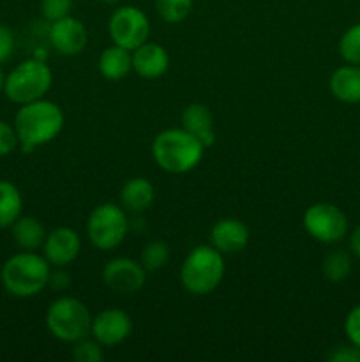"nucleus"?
Instances as JSON below:
<instances>
[{"instance_id": "obj_34", "label": "nucleus", "mask_w": 360, "mask_h": 362, "mask_svg": "<svg viewBox=\"0 0 360 362\" xmlns=\"http://www.w3.org/2000/svg\"><path fill=\"white\" fill-rule=\"evenodd\" d=\"M4 85H6V73H4L2 66H0V92L4 90Z\"/></svg>"}, {"instance_id": "obj_7", "label": "nucleus", "mask_w": 360, "mask_h": 362, "mask_svg": "<svg viewBox=\"0 0 360 362\" xmlns=\"http://www.w3.org/2000/svg\"><path fill=\"white\" fill-rule=\"evenodd\" d=\"M129 232L126 209L116 204H101L87 219V235L92 246L101 251L119 247Z\"/></svg>"}, {"instance_id": "obj_33", "label": "nucleus", "mask_w": 360, "mask_h": 362, "mask_svg": "<svg viewBox=\"0 0 360 362\" xmlns=\"http://www.w3.org/2000/svg\"><path fill=\"white\" fill-rule=\"evenodd\" d=\"M349 251H352L353 257L360 260V225L355 226L349 233Z\"/></svg>"}, {"instance_id": "obj_24", "label": "nucleus", "mask_w": 360, "mask_h": 362, "mask_svg": "<svg viewBox=\"0 0 360 362\" xmlns=\"http://www.w3.org/2000/svg\"><path fill=\"white\" fill-rule=\"evenodd\" d=\"M140 262L147 272L161 271V269L169 262L168 244L162 243V240H150V243L145 244L143 250H141Z\"/></svg>"}, {"instance_id": "obj_29", "label": "nucleus", "mask_w": 360, "mask_h": 362, "mask_svg": "<svg viewBox=\"0 0 360 362\" xmlns=\"http://www.w3.org/2000/svg\"><path fill=\"white\" fill-rule=\"evenodd\" d=\"M344 334L352 345L360 349V304L349 310L344 320Z\"/></svg>"}, {"instance_id": "obj_12", "label": "nucleus", "mask_w": 360, "mask_h": 362, "mask_svg": "<svg viewBox=\"0 0 360 362\" xmlns=\"http://www.w3.org/2000/svg\"><path fill=\"white\" fill-rule=\"evenodd\" d=\"M49 45L55 52L66 57H76L87 48L88 32L78 18L66 16L49 23L48 28Z\"/></svg>"}, {"instance_id": "obj_23", "label": "nucleus", "mask_w": 360, "mask_h": 362, "mask_svg": "<svg viewBox=\"0 0 360 362\" xmlns=\"http://www.w3.org/2000/svg\"><path fill=\"white\" fill-rule=\"evenodd\" d=\"M194 0H155V11L166 23H182L191 14Z\"/></svg>"}, {"instance_id": "obj_16", "label": "nucleus", "mask_w": 360, "mask_h": 362, "mask_svg": "<svg viewBox=\"0 0 360 362\" xmlns=\"http://www.w3.org/2000/svg\"><path fill=\"white\" fill-rule=\"evenodd\" d=\"M182 127L193 134L205 148L212 147L215 141L214 115L203 103H191L182 112Z\"/></svg>"}, {"instance_id": "obj_21", "label": "nucleus", "mask_w": 360, "mask_h": 362, "mask_svg": "<svg viewBox=\"0 0 360 362\" xmlns=\"http://www.w3.org/2000/svg\"><path fill=\"white\" fill-rule=\"evenodd\" d=\"M23 214V197L9 180H0V228H11Z\"/></svg>"}, {"instance_id": "obj_26", "label": "nucleus", "mask_w": 360, "mask_h": 362, "mask_svg": "<svg viewBox=\"0 0 360 362\" xmlns=\"http://www.w3.org/2000/svg\"><path fill=\"white\" fill-rule=\"evenodd\" d=\"M73 359L76 362H101L104 359L102 345L94 338L85 336L73 343Z\"/></svg>"}, {"instance_id": "obj_25", "label": "nucleus", "mask_w": 360, "mask_h": 362, "mask_svg": "<svg viewBox=\"0 0 360 362\" xmlns=\"http://www.w3.org/2000/svg\"><path fill=\"white\" fill-rule=\"evenodd\" d=\"M339 55L346 64L360 66V23L346 28L339 39Z\"/></svg>"}, {"instance_id": "obj_3", "label": "nucleus", "mask_w": 360, "mask_h": 362, "mask_svg": "<svg viewBox=\"0 0 360 362\" xmlns=\"http://www.w3.org/2000/svg\"><path fill=\"white\" fill-rule=\"evenodd\" d=\"M205 154V147L184 127L161 131L152 141V158L164 172L180 175L196 168Z\"/></svg>"}, {"instance_id": "obj_15", "label": "nucleus", "mask_w": 360, "mask_h": 362, "mask_svg": "<svg viewBox=\"0 0 360 362\" xmlns=\"http://www.w3.org/2000/svg\"><path fill=\"white\" fill-rule=\"evenodd\" d=\"M133 71L143 80H157L169 69V55L164 46L145 41L131 52Z\"/></svg>"}, {"instance_id": "obj_28", "label": "nucleus", "mask_w": 360, "mask_h": 362, "mask_svg": "<svg viewBox=\"0 0 360 362\" xmlns=\"http://www.w3.org/2000/svg\"><path fill=\"white\" fill-rule=\"evenodd\" d=\"M18 147H20V140H18L14 124H9L0 119V158L13 154Z\"/></svg>"}, {"instance_id": "obj_9", "label": "nucleus", "mask_w": 360, "mask_h": 362, "mask_svg": "<svg viewBox=\"0 0 360 362\" xmlns=\"http://www.w3.org/2000/svg\"><path fill=\"white\" fill-rule=\"evenodd\" d=\"M108 32L113 45L133 52L145 41H148L150 21L143 9L126 4V6L116 7L112 13L108 20Z\"/></svg>"}, {"instance_id": "obj_2", "label": "nucleus", "mask_w": 360, "mask_h": 362, "mask_svg": "<svg viewBox=\"0 0 360 362\" xmlns=\"http://www.w3.org/2000/svg\"><path fill=\"white\" fill-rule=\"evenodd\" d=\"M52 265L37 251H20L4 262L0 283L9 296L28 299L48 286Z\"/></svg>"}, {"instance_id": "obj_30", "label": "nucleus", "mask_w": 360, "mask_h": 362, "mask_svg": "<svg viewBox=\"0 0 360 362\" xmlns=\"http://www.w3.org/2000/svg\"><path fill=\"white\" fill-rule=\"evenodd\" d=\"M14 45H16V41H14L13 30L6 25H0V64L11 59L14 52Z\"/></svg>"}, {"instance_id": "obj_5", "label": "nucleus", "mask_w": 360, "mask_h": 362, "mask_svg": "<svg viewBox=\"0 0 360 362\" xmlns=\"http://www.w3.org/2000/svg\"><path fill=\"white\" fill-rule=\"evenodd\" d=\"M53 85V73L44 60L28 59L18 64L9 74H6L4 94L14 105L42 99Z\"/></svg>"}, {"instance_id": "obj_17", "label": "nucleus", "mask_w": 360, "mask_h": 362, "mask_svg": "<svg viewBox=\"0 0 360 362\" xmlns=\"http://www.w3.org/2000/svg\"><path fill=\"white\" fill-rule=\"evenodd\" d=\"M328 90L337 101L346 105H359L360 103V66L346 64L337 67L330 74Z\"/></svg>"}, {"instance_id": "obj_32", "label": "nucleus", "mask_w": 360, "mask_h": 362, "mask_svg": "<svg viewBox=\"0 0 360 362\" xmlns=\"http://www.w3.org/2000/svg\"><path fill=\"white\" fill-rule=\"evenodd\" d=\"M69 285H71L69 272L64 271V267H52L48 286H52L53 290H66Z\"/></svg>"}, {"instance_id": "obj_1", "label": "nucleus", "mask_w": 360, "mask_h": 362, "mask_svg": "<svg viewBox=\"0 0 360 362\" xmlns=\"http://www.w3.org/2000/svg\"><path fill=\"white\" fill-rule=\"evenodd\" d=\"M66 115L56 103L48 99L20 105L14 115V129L23 152H34L37 147L55 140L64 129Z\"/></svg>"}, {"instance_id": "obj_22", "label": "nucleus", "mask_w": 360, "mask_h": 362, "mask_svg": "<svg viewBox=\"0 0 360 362\" xmlns=\"http://www.w3.org/2000/svg\"><path fill=\"white\" fill-rule=\"evenodd\" d=\"M353 262L349 253L342 250H334L323 258L321 264V272L325 279L330 283H342L349 274H352Z\"/></svg>"}, {"instance_id": "obj_31", "label": "nucleus", "mask_w": 360, "mask_h": 362, "mask_svg": "<svg viewBox=\"0 0 360 362\" xmlns=\"http://www.w3.org/2000/svg\"><path fill=\"white\" fill-rule=\"evenodd\" d=\"M332 362H360V349L349 343L348 346H339L328 356Z\"/></svg>"}, {"instance_id": "obj_20", "label": "nucleus", "mask_w": 360, "mask_h": 362, "mask_svg": "<svg viewBox=\"0 0 360 362\" xmlns=\"http://www.w3.org/2000/svg\"><path fill=\"white\" fill-rule=\"evenodd\" d=\"M13 239L21 251H37L41 250L46 240V230L42 223L34 216L21 214L11 226Z\"/></svg>"}, {"instance_id": "obj_11", "label": "nucleus", "mask_w": 360, "mask_h": 362, "mask_svg": "<svg viewBox=\"0 0 360 362\" xmlns=\"http://www.w3.org/2000/svg\"><path fill=\"white\" fill-rule=\"evenodd\" d=\"M133 332V320L119 308H108L92 317L90 336L102 346H116Z\"/></svg>"}, {"instance_id": "obj_4", "label": "nucleus", "mask_w": 360, "mask_h": 362, "mask_svg": "<svg viewBox=\"0 0 360 362\" xmlns=\"http://www.w3.org/2000/svg\"><path fill=\"white\" fill-rule=\"evenodd\" d=\"M224 271V255L219 253L212 244H201L191 250L184 260L180 283L191 296H208L222 283Z\"/></svg>"}, {"instance_id": "obj_27", "label": "nucleus", "mask_w": 360, "mask_h": 362, "mask_svg": "<svg viewBox=\"0 0 360 362\" xmlns=\"http://www.w3.org/2000/svg\"><path fill=\"white\" fill-rule=\"evenodd\" d=\"M74 0H41V14L46 21L53 23L56 20L69 16Z\"/></svg>"}, {"instance_id": "obj_35", "label": "nucleus", "mask_w": 360, "mask_h": 362, "mask_svg": "<svg viewBox=\"0 0 360 362\" xmlns=\"http://www.w3.org/2000/svg\"><path fill=\"white\" fill-rule=\"evenodd\" d=\"M97 2L104 4V6H115V4H119L120 0H97Z\"/></svg>"}, {"instance_id": "obj_13", "label": "nucleus", "mask_w": 360, "mask_h": 362, "mask_svg": "<svg viewBox=\"0 0 360 362\" xmlns=\"http://www.w3.org/2000/svg\"><path fill=\"white\" fill-rule=\"evenodd\" d=\"M81 253L80 233L69 226H59L46 233L42 255L52 267H67Z\"/></svg>"}, {"instance_id": "obj_8", "label": "nucleus", "mask_w": 360, "mask_h": 362, "mask_svg": "<svg viewBox=\"0 0 360 362\" xmlns=\"http://www.w3.org/2000/svg\"><path fill=\"white\" fill-rule=\"evenodd\" d=\"M302 225L314 240L335 244L348 235V218L344 211L330 202H318L304 212Z\"/></svg>"}, {"instance_id": "obj_18", "label": "nucleus", "mask_w": 360, "mask_h": 362, "mask_svg": "<svg viewBox=\"0 0 360 362\" xmlns=\"http://www.w3.org/2000/svg\"><path fill=\"white\" fill-rule=\"evenodd\" d=\"M155 198V187L145 177H134L129 179L120 189V205H122L126 211L134 212V214H140L145 212L152 204H154Z\"/></svg>"}, {"instance_id": "obj_19", "label": "nucleus", "mask_w": 360, "mask_h": 362, "mask_svg": "<svg viewBox=\"0 0 360 362\" xmlns=\"http://www.w3.org/2000/svg\"><path fill=\"white\" fill-rule=\"evenodd\" d=\"M97 66L102 78L109 81H119L133 71V57H131L129 49L119 45H112L102 49Z\"/></svg>"}, {"instance_id": "obj_14", "label": "nucleus", "mask_w": 360, "mask_h": 362, "mask_svg": "<svg viewBox=\"0 0 360 362\" xmlns=\"http://www.w3.org/2000/svg\"><path fill=\"white\" fill-rule=\"evenodd\" d=\"M249 228L236 218H222L212 226L210 244L222 255H236L249 244Z\"/></svg>"}, {"instance_id": "obj_10", "label": "nucleus", "mask_w": 360, "mask_h": 362, "mask_svg": "<svg viewBox=\"0 0 360 362\" xmlns=\"http://www.w3.org/2000/svg\"><path fill=\"white\" fill-rule=\"evenodd\" d=\"M102 281L106 288L116 296H133L140 292L147 281V271L141 262L127 257H116L106 262L102 269Z\"/></svg>"}, {"instance_id": "obj_36", "label": "nucleus", "mask_w": 360, "mask_h": 362, "mask_svg": "<svg viewBox=\"0 0 360 362\" xmlns=\"http://www.w3.org/2000/svg\"><path fill=\"white\" fill-rule=\"evenodd\" d=\"M74 2H76V0H74Z\"/></svg>"}, {"instance_id": "obj_6", "label": "nucleus", "mask_w": 360, "mask_h": 362, "mask_svg": "<svg viewBox=\"0 0 360 362\" xmlns=\"http://www.w3.org/2000/svg\"><path fill=\"white\" fill-rule=\"evenodd\" d=\"M92 315L87 304L76 297H59L46 311V329L55 339L74 343L90 336Z\"/></svg>"}]
</instances>
